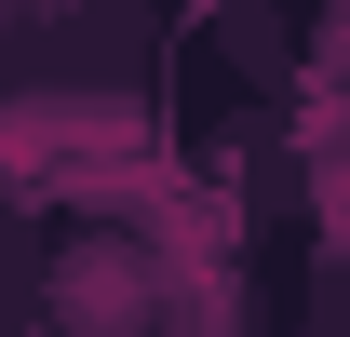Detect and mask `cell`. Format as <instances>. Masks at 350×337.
Wrapping results in <instances>:
<instances>
[{
  "mask_svg": "<svg viewBox=\"0 0 350 337\" xmlns=\"http://www.w3.org/2000/svg\"><path fill=\"white\" fill-rule=\"evenodd\" d=\"M148 324H162L148 243H68L54 256V337H148Z\"/></svg>",
  "mask_w": 350,
  "mask_h": 337,
  "instance_id": "1",
  "label": "cell"
},
{
  "mask_svg": "<svg viewBox=\"0 0 350 337\" xmlns=\"http://www.w3.org/2000/svg\"><path fill=\"white\" fill-rule=\"evenodd\" d=\"M337 41H350V27H337Z\"/></svg>",
  "mask_w": 350,
  "mask_h": 337,
  "instance_id": "2",
  "label": "cell"
}]
</instances>
